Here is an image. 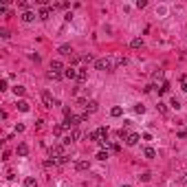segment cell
<instances>
[{
  "label": "cell",
  "mask_w": 187,
  "mask_h": 187,
  "mask_svg": "<svg viewBox=\"0 0 187 187\" xmlns=\"http://www.w3.org/2000/svg\"><path fill=\"white\" fill-rule=\"evenodd\" d=\"M95 68L97 71H115V62H112V57H99L95 62Z\"/></svg>",
  "instance_id": "obj_1"
},
{
  "label": "cell",
  "mask_w": 187,
  "mask_h": 187,
  "mask_svg": "<svg viewBox=\"0 0 187 187\" xmlns=\"http://www.w3.org/2000/svg\"><path fill=\"white\" fill-rule=\"evenodd\" d=\"M77 123H81V121H79V117H75V115H68L66 119H64V123H62V126H64V128H66L68 132H71V130H73L75 126H77Z\"/></svg>",
  "instance_id": "obj_2"
},
{
  "label": "cell",
  "mask_w": 187,
  "mask_h": 187,
  "mask_svg": "<svg viewBox=\"0 0 187 187\" xmlns=\"http://www.w3.org/2000/svg\"><path fill=\"white\" fill-rule=\"evenodd\" d=\"M62 156H66V150H64V145H53L51 147V158H62Z\"/></svg>",
  "instance_id": "obj_3"
},
{
  "label": "cell",
  "mask_w": 187,
  "mask_h": 187,
  "mask_svg": "<svg viewBox=\"0 0 187 187\" xmlns=\"http://www.w3.org/2000/svg\"><path fill=\"white\" fill-rule=\"evenodd\" d=\"M42 101H44V106H46V108H53V106H57V101L53 99V95H51L49 90H44V92H42Z\"/></svg>",
  "instance_id": "obj_4"
},
{
  "label": "cell",
  "mask_w": 187,
  "mask_h": 187,
  "mask_svg": "<svg viewBox=\"0 0 187 187\" xmlns=\"http://www.w3.org/2000/svg\"><path fill=\"white\" fill-rule=\"evenodd\" d=\"M51 13H53V7H42L40 13H37V18H40V20H49Z\"/></svg>",
  "instance_id": "obj_5"
},
{
  "label": "cell",
  "mask_w": 187,
  "mask_h": 187,
  "mask_svg": "<svg viewBox=\"0 0 187 187\" xmlns=\"http://www.w3.org/2000/svg\"><path fill=\"white\" fill-rule=\"evenodd\" d=\"M77 75H79V68L68 66L66 71H64V77H66V79H77Z\"/></svg>",
  "instance_id": "obj_6"
},
{
  "label": "cell",
  "mask_w": 187,
  "mask_h": 187,
  "mask_svg": "<svg viewBox=\"0 0 187 187\" xmlns=\"http://www.w3.org/2000/svg\"><path fill=\"white\" fill-rule=\"evenodd\" d=\"M75 170H77V172H88V170H90V163L81 158V161H77V163H75Z\"/></svg>",
  "instance_id": "obj_7"
},
{
  "label": "cell",
  "mask_w": 187,
  "mask_h": 187,
  "mask_svg": "<svg viewBox=\"0 0 187 187\" xmlns=\"http://www.w3.org/2000/svg\"><path fill=\"white\" fill-rule=\"evenodd\" d=\"M51 71H53V73H62V71H66V68H64V64H62L60 60H53V62H51ZM62 75H64V73H62Z\"/></svg>",
  "instance_id": "obj_8"
},
{
  "label": "cell",
  "mask_w": 187,
  "mask_h": 187,
  "mask_svg": "<svg viewBox=\"0 0 187 187\" xmlns=\"http://www.w3.org/2000/svg\"><path fill=\"white\" fill-rule=\"evenodd\" d=\"M112 62H115V68H117V66L128 64V57H126V55H112Z\"/></svg>",
  "instance_id": "obj_9"
},
{
  "label": "cell",
  "mask_w": 187,
  "mask_h": 187,
  "mask_svg": "<svg viewBox=\"0 0 187 187\" xmlns=\"http://www.w3.org/2000/svg\"><path fill=\"white\" fill-rule=\"evenodd\" d=\"M139 139H141V137H139L137 132H130L128 139H126V143H128V145H137V143H139Z\"/></svg>",
  "instance_id": "obj_10"
},
{
  "label": "cell",
  "mask_w": 187,
  "mask_h": 187,
  "mask_svg": "<svg viewBox=\"0 0 187 187\" xmlns=\"http://www.w3.org/2000/svg\"><path fill=\"white\" fill-rule=\"evenodd\" d=\"M16 152H18V156H26V154H29V145H26V143H18Z\"/></svg>",
  "instance_id": "obj_11"
},
{
  "label": "cell",
  "mask_w": 187,
  "mask_h": 187,
  "mask_svg": "<svg viewBox=\"0 0 187 187\" xmlns=\"http://www.w3.org/2000/svg\"><path fill=\"white\" fill-rule=\"evenodd\" d=\"M97 110H99L97 101H88V104H86V112H88V115H92V112H97Z\"/></svg>",
  "instance_id": "obj_12"
},
{
  "label": "cell",
  "mask_w": 187,
  "mask_h": 187,
  "mask_svg": "<svg viewBox=\"0 0 187 187\" xmlns=\"http://www.w3.org/2000/svg\"><path fill=\"white\" fill-rule=\"evenodd\" d=\"M57 53H60V55H71L73 49H71V44H62L60 49H57Z\"/></svg>",
  "instance_id": "obj_13"
},
{
  "label": "cell",
  "mask_w": 187,
  "mask_h": 187,
  "mask_svg": "<svg viewBox=\"0 0 187 187\" xmlns=\"http://www.w3.org/2000/svg\"><path fill=\"white\" fill-rule=\"evenodd\" d=\"M95 132H97V137H99V141H104V139L108 137V128H104V126H101L99 130H95Z\"/></svg>",
  "instance_id": "obj_14"
},
{
  "label": "cell",
  "mask_w": 187,
  "mask_h": 187,
  "mask_svg": "<svg viewBox=\"0 0 187 187\" xmlns=\"http://www.w3.org/2000/svg\"><path fill=\"white\" fill-rule=\"evenodd\" d=\"M18 110H20V112H29V101L20 99V101H18Z\"/></svg>",
  "instance_id": "obj_15"
},
{
  "label": "cell",
  "mask_w": 187,
  "mask_h": 187,
  "mask_svg": "<svg viewBox=\"0 0 187 187\" xmlns=\"http://www.w3.org/2000/svg\"><path fill=\"white\" fill-rule=\"evenodd\" d=\"M22 20H24V22H33V20H35V13H33V11H24V13H22Z\"/></svg>",
  "instance_id": "obj_16"
},
{
  "label": "cell",
  "mask_w": 187,
  "mask_h": 187,
  "mask_svg": "<svg viewBox=\"0 0 187 187\" xmlns=\"http://www.w3.org/2000/svg\"><path fill=\"white\" fill-rule=\"evenodd\" d=\"M88 79V68H79V75H77V81H86Z\"/></svg>",
  "instance_id": "obj_17"
},
{
  "label": "cell",
  "mask_w": 187,
  "mask_h": 187,
  "mask_svg": "<svg viewBox=\"0 0 187 187\" xmlns=\"http://www.w3.org/2000/svg\"><path fill=\"white\" fill-rule=\"evenodd\" d=\"M24 187H37V181L33 178V176H26V178H24Z\"/></svg>",
  "instance_id": "obj_18"
},
{
  "label": "cell",
  "mask_w": 187,
  "mask_h": 187,
  "mask_svg": "<svg viewBox=\"0 0 187 187\" xmlns=\"http://www.w3.org/2000/svg\"><path fill=\"white\" fill-rule=\"evenodd\" d=\"M46 77H49V79H55V81H60L64 75H62V73H53V71H49V73H46Z\"/></svg>",
  "instance_id": "obj_19"
},
{
  "label": "cell",
  "mask_w": 187,
  "mask_h": 187,
  "mask_svg": "<svg viewBox=\"0 0 187 187\" xmlns=\"http://www.w3.org/2000/svg\"><path fill=\"white\" fill-rule=\"evenodd\" d=\"M130 46H132V49H141V46H143V40H141V37H134V40L130 42Z\"/></svg>",
  "instance_id": "obj_20"
},
{
  "label": "cell",
  "mask_w": 187,
  "mask_h": 187,
  "mask_svg": "<svg viewBox=\"0 0 187 187\" xmlns=\"http://www.w3.org/2000/svg\"><path fill=\"white\" fill-rule=\"evenodd\" d=\"M110 115H112V117H121V115H123V108H121V106H115V108L110 110Z\"/></svg>",
  "instance_id": "obj_21"
},
{
  "label": "cell",
  "mask_w": 187,
  "mask_h": 187,
  "mask_svg": "<svg viewBox=\"0 0 187 187\" xmlns=\"http://www.w3.org/2000/svg\"><path fill=\"white\" fill-rule=\"evenodd\" d=\"M13 92H16L18 97H22L24 92H26V88H24V86H18V84H16V86H13Z\"/></svg>",
  "instance_id": "obj_22"
},
{
  "label": "cell",
  "mask_w": 187,
  "mask_h": 187,
  "mask_svg": "<svg viewBox=\"0 0 187 187\" xmlns=\"http://www.w3.org/2000/svg\"><path fill=\"white\" fill-rule=\"evenodd\" d=\"M143 156H145V158H154V156H156V152H154L152 147H145V150H143Z\"/></svg>",
  "instance_id": "obj_23"
},
{
  "label": "cell",
  "mask_w": 187,
  "mask_h": 187,
  "mask_svg": "<svg viewBox=\"0 0 187 187\" xmlns=\"http://www.w3.org/2000/svg\"><path fill=\"white\" fill-rule=\"evenodd\" d=\"M64 130H66L64 126H55V128H53V134H55V137H60V134L64 132Z\"/></svg>",
  "instance_id": "obj_24"
},
{
  "label": "cell",
  "mask_w": 187,
  "mask_h": 187,
  "mask_svg": "<svg viewBox=\"0 0 187 187\" xmlns=\"http://www.w3.org/2000/svg\"><path fill=\"white\" fill-rule=\"evenodd\" d=\"M139 178H141V181H143V183H147V181H150V178H152V174H150V172H143V174H141V176H139Z\"/></svg>",
  "instance_id": "obj_25"
},
{
  "label": "cell",
  "mask_w": 187,
  "mask_h": 187,
  "mask_svg": "<svg viewBox=\"0 0 187 187\" xmlns=\"http://www.w3.org/2000/svg\"><path fill=\"white\" fill-rule=\"evenodd\" d=\"M81 60H84V62H86V64H90V62H97V60H95V57H92V55H90V53H86V55H84V57H81Z\"/></svg>",
  "instance_id": "obj_26"
},
{
  "label": "cell",
  "mask_w": 187,
  "mask_h": 187,
  "mask_svg": "<svg viewBox=\"0 0 187 187\" xmlns=\"http://www.w3.org/2000/svg\"><path fill=\"white\" fill-rule=\"evenodd\" d=\"M152 79H154V81H158V79H163V71H154V75H152Z\"/></svg>",
  "instance_id": "obj_27"
},
{
  "label": "cell",
  "mask_w": 187,
  "mask_h": 187,
  "mask_svg": "<svg viewBox=\"0 0 187 187\" xmlns=\"http://www.w3.org/2000/svg\"><path fill=\"white\" fill-rule=\"evenodd\" d=\"M134 112H139V115H143V112H145V106H143V104H137V106H134Z\"/></svg>",
  "instance_id": "obj_28"
},
{
  "label": "cell",
  "mask_w": 187,
  "mask_h": 187,
  "mask_svg": "<svg viewBox=\"0 0 187 187\" xmlns=\"http://www.w3.org/2000/svg\"><path fill=\"white\" fill-rule=\"evenodd\" d=\"M97 158H99V161H106V158H108V152H104V150L97 152Z\"/></svg>",
  "instance_id": "obj_29"
},
{
  "label": "cell",
  "mask_w": 187,
  "mask_h": 187,
  "mask_svg": "<svg viewBox=\"0 0 187 187\" xmlns=\"http://www.w3.org/2000/svg\"><path fill=\"white\" fill-rule=\"evenodd\" d=\"M170 106H172L174 110H178V108H181V101H178V99H176V97H174V99H172V104H170Z\"/></svg>",
  "instance_id": "obj_30"
},
{
  "label": "cell",
  "mask_w": 187,
  "mask_h": 187,
  "mask_svg": "<svg viewBox=\"0 0 187 187\" xmlns=\"http://www.w3.org/2000/svg\"><path fill=\"white\" fill-rule=\"evenodd\" d=\"M156 110H158V112H163V115H165V112H167V106H165V104H161V101H158V106H156Z\"/></svg>",
  "instance_id": "obj_31"
},
{
  "label": "cell",
  "mask_w": 187,
  "mask_h": 187,
  "mask_svg": "<svg viewBox=\"0 0 187 187\" xmlns=\"http://www.w3.org/2000/svg\"><path fill=\"white\" fill-rule=\"evenodd\" d=\"M119 139H128V130H126V128L119 130Z\"/></svg>",
  "instance_id": "obj_32"
},
{
  "label": "cell",
  "mask_w": 187,
  "mask_h": 187,
  "mask_svg": "<svg viewBox=\"0 0 187 187\" xmlns=\"http://www.w3.org/2000/svg\"><path fill=\"white\" fill-rule=\"evenodd\" d=\"M18 7H20V9H26V11H29V2H24V0H22V2H18Z\"/></svg>",
  "instance_id": "obj_33"
},
{
  "label": "cell",
  "mask_w": 187,
  "mask_h": 187,
  "mask_svg": "<svg viewBox=\"0 0 187 187\" xmlns=\"http://www.w3.org/2000/svg\"><path fill=\"white\" fill-rule=\"evenodd\" d=\"M183 183H185V185H187V172H185V178H183Z\"/></svg>",
  "instance_id": "obj_34"
},
{
  "label": "cell",
  "mask_w": 187,
  "mask_h": 187,
  "mask_svg": "<svg viewBox=\"0 0 187 187\" xmlns=\"http://www.w3.org/2000/svg\"><path fill=\"white\" fill-rule=\"evenodd\" d=\"M183 90H185V92H187V84H183Z\"/></svg>",
  "instance_id": "obj_35"
},
{
  "label": "cell",
  "mask_w": 187,
  "mask_h": 187,
  "mask_svg": "<svg viewBox=\"0 0 187 187\" xmlns=\"http://www.w3.org/2000/svg\"><path fill=\"white\" fill-rule=\"evenodd\" d=\"M121 187H130V185H121Z\"/></svg>",
  "instance_id": "obj_36"
}]
</instances>
